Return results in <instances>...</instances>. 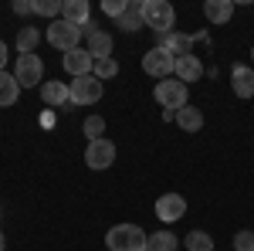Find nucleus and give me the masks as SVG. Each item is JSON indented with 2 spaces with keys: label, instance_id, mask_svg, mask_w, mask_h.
Listing matches in <instances>:
<instances>
[{
  "label": "nucleus",
  "instance_id": "20",
  "mask_svg": "<svg viewBox=\"0 0 254 251\" xmlns=\"http://www.w3.org/2000/svg\"><path fill=\"white\" fill-rule=\"evenodd\" d=\"M176 126H180L183 133H200V129H203V112L193 109V105H187V109L176 112Z\"/></svg>",
  "mask_w": 254,
  "mask_h": 251
},
{
  "label": "nucleus",
  "instance_id": "1",
  "mask_svg": "<svg viewBox=\"0 0 254 251\" xmlns=\"http://www.w3.org/2000/svg\"><path fill=\"white\" fill-rule=\"evenodd\" d=\"M146 241H149V234L139 224H116L105 234V248L109 251H146Z\"/></svg>",
  "mask_w": 254,
  "mask_h": 251
},
{
  "label": "nucleus",
  "instance_id": "14",
  "mask_svg": "<svg viewBox=\"0 0 254 251\" xmlns=\"http://www.w3.org/2000/svg\"><path fill=\"white\" fill-rule=\"evenodd\" d=\"M200 75H203V65H200V58H196V55L176 58V65H173V78H180L183 85H190V82H200Z\"/></svg>",
  "mask_w": 254,
  "mask_h": 251
},
{
  "label": "nucleus",
  "instance_id": "12",
  "mask_svg": "<svg viewBox=\"0 0 254 251\" xmlns=\"http://www.w3.org/2000/svg\"><path fill=\"white\" fill-rule=\"evenodd\" d=\"M61 20H68V24H75V27L85 31L92 24V7L85 0H61Z\"/></svg>",
  "mask_w": 254,
  "mask_h": 251
},
{
  "label": "nucleus",
  "instance_id": "16",
  "mask_svg": "<svg viewBox=\"0 0 254 251\" xmlns=\"http://www.w3.org/2000/svg\"><path fill=\"white\" fill-rule=\"evenodd\" d=\"M193 34H180V31H173V34H166V38H159V44L173 55V58H187V55H193L190 48H193Z\"/></svg>",
  "mask_w": 254,
  "mask_h": 251
},
{
  "label": "nucleus",
  "instance_id": "23",
  "mask_svg": "<svg viewBox=\"0 0 254 251\" xmlns=\"http://www.w3.org/2000/svg\"><path fill=\"white\" fill-rule=\"evenodd\" d=\"M187 248L190 251H214V238L207 231H190L187 234Z\"/></svg>",
  "mask_w": 254,
  "mask_h": 251
},
{
  "label": "nucleus",
  "instance_id": "10",
  "mask_svg": "<svg viewBox=\"0 0 254 251\" xmlns=\"http://www.w3.org/2000/svg\"><path fill=\"white\" fill-rule=\"evenodd\" d=\"M183 214H187V200L180 197V193H163L156 200V217L163 224H176V221H183Z\"/></svg>",
  "mask_w": 254,
  "mask_h": 251
},
{
  "label": "nucleus",
  "instance_id": "3",
  "mask_svg": "<svg viewBox=\"0 0 254 251\" xmlns=\"http://www.w3.org/2000/svg\"><path fill=\"white\" fill-rule=\"evenodd\" d=\"M187 98H190V85H183L180 78H163V82H156V102L166 112L187 109V105H190Z\"/></svg>",
  "mask_w": 254,
  "mask_h": 251
},
{
  "label": "nucleus",
  "instance_id": "6",
  "mask_svg": "<svg viewBox=\"0 0 254 251\" xmlns=\"http://www.w3.org/2000/svg\"><path fill=\"white\" fill-rule=\"evenodd\" d=\"M68 88H71V105H95L98 98H102V82L95 75H81V78H71L68 82Z\"/></svg>",
  "mask_w": 254,
  "mask_h": 251
},
{
  "label": "nucleus",
  "instance_id": "18",
  "mask_svg": "<svg viewBox=\"0 0 254 251\" xmlns=\"http://www.w3.org/2000/svg\"><path fill=\"white\" fill-rule=\"evenodd\" d=\"M119 27L122 31H139V27H146V20H142V0H126V10L119 14Z\"/></svg>",
  "mask_w": 254,
  "mask_h": 251
},
{
  "label": "nucleus",
  "instance_id": "22",
  "mask_svg": "<svg viewBox=\"0 0 254 251\" xmlns=\"http://www.w3.org/2000/svg\"><path fill=\"white\" fill-rule=\"evenodd\" d=\"M176 234L173 231H153L146 241V251H176Z\"/></svg>",
  "mask_w": 254,
  "mask_h": 251
},
{
  "label": "nucleus",
  "instance_id": "13",
  "mask_svg": "<svg viewBox=\"0 0 254 251\" xmlns=\"http://www.w3.org/2000/svg\"><path fill=\"white\" fill-rule=\"evenodd\" d=\"M231 88L237 98H254V68L251 65H234L231 68Z\"/></svg>",
  "mask_w": 254,
  "mask_h": 251
},
{
  "label": "nucleus",
  "instance_id": "32",
  "mask_svg": "<svg viewBox=\"0 0 254 251\" xmlns=\"http://www.w3.org/2000/svg\"><path fill=\"white\" fill-rule=\"evenodd\" d=\"M251 58H254V48H251Z\"/></svg>",
  "mask_w": 254,
  "mask_h": 251
},
{
  "label": "nucleus",
  "instance_id": "17",
  "mask_svg": "<svg viewBox=\"0 0 254 251\" xmlns=\"http://www.w3.org/2000/svg\"><path fill=\"white\" fill-rule=\"evenodd\" d=\"M203 17L210 20V24H227V20L234 17V0H207L203 3Z\"/></svg>",
  "mask_w": 254,
  "mask_h": 251
},
{
  "label": "nucleus",
  "instance_id": "28",
  "mask_svg": "<svg viewBox=\"0 0 254 251\" xmlns=\"http://www.w3.org/2000/svg\"><path fill=\"white\" fill-rule=\"evenodd\" d=\"M102 10H105L109 17H116V20H119V14L126 10V0H105V3H102Z\"/></svg>",
  "mask_w": 254,
  "mask_h": 251
},
{
  "label": "nucleus",
  "instance_id": "5",
  "mask_svg": "<svg viewBox=\"0 0 254 251\" xmlns=\"http://www.w3.org/2000/svg\"><path fill=\"white\" fill-rule=\"evenodd\" d=\"M173 65L176 58L163 48V44H156V48H149L146 55H142V68H146V75H153V78H173Z\"/></svg>",
  "mask_w": 254,
  "mask_h": 251
},
{
  "label": "nucleus",
  "instance_id": "2",
  "mask_svg": "<svg viewBox=\"0 0 254 251\" xmlns=\"http://www.w3.org/2000/svg\"><path fill=\"white\" fill-rule=\"evenodd\" d=\"M142 20H146L149 31H156L159 38H166V34H173V27H176V10H173V3H166V0H146L142 3Z\"/></svg>",
  "mask_w": 254,
  "mask_h": 251
},
{
  "label": "nucleus",
  "instance_id": "27",
  "mask_svg": "<svg viewBox=\"0 0 254 251\" xmlns=\"http://www.w3.org/2000/svg\"><path fill=\"white\" fill-rule=\"evenodd\" d=\"M234 251H254V231H237L234 234Z\"/></svg>",
  "mask_w": 254,
  "mask_h": 251
},
{
  "label": "nucleus",
  "instance_id": "26",
  "mask_svg": "<svg viewBox=\"0 0 254 251\" xmlns=\"http://www.w3.org/2000/svg\"><path fill=\"white\" fill-rule=\"evenodd\" d=\"M81 129H85V136H88V143H92V139H102V133H105V119L102 116H88Z\"/></svg>",
  "mask_w": 254,
  "mask_h": 251
},
{
  "label": "nucleus",
  "instance_id": "31",
  "mask_svg": "<svg viewBox=\"0 0 254 251\" xmlns=\"http://www.w3.org/2000/svg\"><path fill=\"white\" fill-rule=\"evenodd\" d=\"M7 248V238H3V231H0V251Z\"/></svg>",
  "mask_w": 254,
  "mask_h": 251
},
{
  "label": "nucleus",
  "instance_id": "30",
  "mask_svg": "<svg viewBox=\"0 0 254 251\" xmlns=\"http://www.w3.org/2000/svg\"><path fill=\"white\" fill-rule=\"evenodd\" d=\"M7 58H10V51H7V44L0 41V72H7Z\"/></svg>",
  "mask_w": 254,
  "mask_h": 251
},
{
  "label": "nucleus",
  "instance_id": "9",
  "mask_svg": "<svg viewBox=\"0 0 254 251\" xmlns=\"http://www.w3.org/2000/svg\"><path fill=\"white\" fill-rule=\"evenodd\" d=\"M61 65H64V72H68L71 78H81V75H92L95 58H92V51H88V48H71V51H64V55H61Z\"/></svg>",
  "mask_w": 254,
  "mask_h": 251
},
{
  "label": "nucleus",
  "instance_id": "8",
  "mask_svg": "<svg viewBox=\"0 0 254 251\" xmlns=\"http://www.w3.org/2000/svg\"><path fill=\"white\" fill-rule=\"evenodd\" d=\"M14 78L20 82V88H38V82L44 78V61L38 55H20L14 65Z\"/></svg>",
  "mask_w": 254,
  "mask_h": 251
},
{
  "label": "nucleus",
  "instance_id": "15",
  "mask_svg": "<svg viewBox=\"0 0 254 251\" xmlns=\"http://www.w3.org/2000/svg\"><path fill=\"white\" fill-rule=\"evenodd\" d=\"M85 41H88V44H85V48H88V51H92V58H112V34H109V31H88V34H85Z\"/></svg>",
  "mask_w": 254,
  "mask_h": 251
},
{
  "label": "nucleus",
  "instance_id": "24",
  "mask_svg": "<svg viewBox=\"0 0 254 251\" xmlns=\"http://www.w3.org/2000/svg\"><path fill=\"white\" fill-rule=\"evenodd\" d=\"M34 14H38V17L58 20L61 17V0H34Z\"/></svg>",
  "mask_w": 254,
  "mask_h": 251
},
{
  "label": "nucleus",
  "instance_id": "29",
  "mask_svg": "<svg viewBox=\"0 0 254 251\" xmlns=\"http://www.w3.org/2000/svg\"><path fill=\"white\" fill-rule=\"evenodd\" d=\"M14 14H20V17L34 14V0H14Z\"/></svg>",
  "mask_w": 254,
  "mask_h": 251
},
{
  "label": "nucleus",
  "instance_id": "19",
  "mask_svg": "<svg viewBox=\"0 0 254 251\" xmlns=\"http://www.w3.org/2000/svg\"><path fill=\"white\" fill-rule=\"evenodd\" d=\"M20 98V82L10 72H0V109H10Z\"/></svg>",
  "mask_w": 254,
  "mask_h": 251
},
{
  "label": "nucleus",
  "instance_id": "11",
  "mask_svg": "<svg viewBox=\"0 0 254 251\" xmlns=\"http://www.w3.org/2000/svg\"><path fill=\"white\" fill-rule=\"evenodd\" d=\"M41 102L51 105V109L71 105V88H68V82H41Z\"/></svg>",
  "mask_w": 254,
  "mask_h": 251
},
{
  "label": "nucleus",
  "instance_id": "21",
  "mask_svg": "<svg viewBox=\"0 0 254 251\" xmlns=\"http://www.w3.org/2000/svg\"><path fill=\"white\" fill-rule=\"evenodd\" d=\"M17 51L20 55H38V44H41V34H38V27H20V34H17Z\"/></svg>",
  "mask_w": 254,
  "mask_h": 251
},
{
  "label": "nucleus",
  "instance_id": "4",
  "mask_svg": "<svg viewBox=\"0 0 254 251\" xmlns=\"http://www.w3.org/2000/svg\"><path fill=\"white\" fill-rule=\"evenodd\" d=\"M44 38H48V44H51V48H58V51H71V48H81V38H85V31L58 17V20H51V24H48Z\"/></svg>",
  "mask_w": 254,
  "mask_h": 251
},
{
  "label": "nucleus",
  "instance_id": "7",
  "mask_svg": "<svg viewBox=\"0 0 254 251\" xmlns=\"http://www.w3.org/2000/svg\"><path fill=\"white\" fill-rule=\"evenodd\" d=\"M85 163L92 167V170H109L112 163H116V143L112 139H92L88 146H85Z\"/></svg>",
  "mask_w": 254,
  "mask_h": 251
},
{
  "label": "nucleus",
  "instance_id": "25",
  "mask_svg": "<svg viewBox=\"0 0 254 251\" xmlns=\"http://www.w3.org/2000/svg\"><path fill=\"white\" fill-rule=\"evenodd\" d=\"M92 75L98 78V82H105V78H116L119 75V65L112 58H98L95 61V68H92Z\"/></svg>",
  "mask_w": 254,
  "mask_h": 251
}]
</instances>
